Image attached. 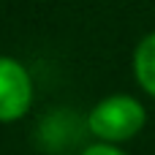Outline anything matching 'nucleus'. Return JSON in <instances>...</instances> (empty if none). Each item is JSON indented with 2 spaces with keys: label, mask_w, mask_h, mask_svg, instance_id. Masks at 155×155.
Here are the masks:
<instances>
[{
  "label": "nucleus",
  "mask_w": 155,
  "mask_h": 155,
  "mask_svg": "<svg viewBox=\"0 0 155 155\" xmlns=\"http://www.w3.org/2000/svg\"><path fill=\"white\" fill-rule=\"evenodd\" d=\"M82 155H125L117 144H106V142H95V144H90V147H84Z\"/></svg>",
  "instance_id": "nucleus-4"
},
{
  "label": "nucleus",
  "mask_w": 155,
  "mask_h": 155,
  "mask_svg": "<svg viewBox=\"0 0 155 155\" xmlns=\"http://www.w3.org/2000/svg\"><path fill=\"white\" fill-rule=\"evenodd\" d=\"M33 106V79L30 71L14 60L0 54V123L22 120Z\"/></svg>",
  "instance_id": "nucleus-2"
},
{
  "label": "nucleus",
  "mask_w": 155,
  "mask_h": 155,
  "mask_svg": "<svg viewBox=\"0 0 155 155\" xmlns=\"http://www.w3.org/2000/svg\"><path fill=\"white\" fill-rule=\"evenodd\" d=\"M134 76L139 87L155 98V33H147L134 52Z\"/></svg>",
  "instance_id": "nucleus-3"
},
{
  "label": "nucleus",
  "mask_w": 155,
  "mask_h": 155,
  "mask_svg": "<svg viewBox=\"0 0 155 155\" xmlns=\"http://www.w3.org/2000/svg\"><path fill=\"white\" fill-rule=\"evenodd\" d=\"M147 123L144 106L134 95H106L87 114V131L106 144H123L134 139Z\"/></svg>",
  "instance_id": "nucleus-1"
}]
</instances>
